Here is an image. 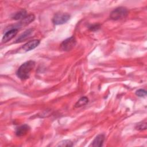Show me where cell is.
Listing matches in <instances>:
<instances>
[{
    "instance_id": "277c9868",
    "label": "cell",
    "mask_w": 147,
    "mask_h": 147,
    "mask_svg": "<svg viewBox=\"0 0 147 147\" xmlns=\"http://www.w3.org/2000/svg\"><path fill=\"white\" fill-rule=\"evenodd\" d=\"M76 39L74 36L70 37L64 40L60 45V48L63 51H71L76 44Z\"/></svg>"
},
{
    "instance_id": "4fadbf2b",
    "label": "cell",
    "mask_w": 147,
    "mask_h": 147,
    "mask_svg": "<svg viewBox=\"0 0 147 147\" xmlns=\"http://www.w3.org/2000/svg\"><path fill=\"white\" fill-rule=\"evenodd\" d=\"M135 128L138 130H143L146 129V123L145 122H141L138 123Z\"/></svg>"
},
{
    "instance_id": "7a4b0ae2",
    "label": "cell",
    "mask_w": 147,
    "mask_h": 147,
    "mask_svg": "<svg viewBox=\"0 0 147 147\" xmlns=\"http://www.w3.org/2000/svg\"><path fill=\"white\" fill-rule=\"evenodd\" d=\"M128 14V10L125 7H118L113 10L110 14V18L113 20H119L125 18Z\"/></svg>"
},
{
    "instance_id": "7c38bea8",
    "label": "cell",
    "mask_w": 147,
    "mask_h": 147,
    "mask_svg": "<svg viewBox=\"0 0 147 147\" xmlns=\"http://www.w3.org/2000/svg\"><path fill=\"white\" fill-rule=\"evenodd\" d=\"M88 102V99L86 96H83L75 103V107H80L86 105Z\"/></svg>"
},
{
    "instance_id": "8992f818",
    "label": "cell",
    "mask_w": 147,
    "mask_h": 147,
    "mask_svg": "<svg viewBox=\"0 0 147 147\" xmlns=\"http://www.w3.org/2000/svg\"><path fill=\"white\" fill-rule=\"evenodd\" d=\"M18 29L17 28H13L7 32H6L2 38V42H6L12 39L17 33Z\"/></svg>"
},
{
    "instance_id": "8fae6325",
    "label": "cell",
    "mask_w": 147,
    "mask_h": 147,
    "mask_svg": "<svg viewBox=\"0 0 147 147\" xmlns=\"http://www.w3.org/2000/svg\"><path fill=\"white\" fill-rule=\"evenodd\" d=\"M27 12L25 10L23 9L21 10L18 12H17L16 13H15L13 16V19L16 20H22L23 18H24L25 17H26L27 16Z\"/></svg>"
},
{
    "instance_id": "9c48e42d",
    "label": "cell",
    "mask_w": 147,
    "mask_h": 147,
    "mask_svg": "<svg viewBox=\"0 0 147 147\" xmlns=\"http://www.w3.org/2000/svg\"><path fill=\"white\" fill-rule=\"evenodd\" d=\"M34 16L32 14H29L26 17L23 18L21 20V21L18 23V26H26L30 24L31 22H32L34 20Z\"/></svg>"
},
{
    "instance_id": "5bb4252c",
    "label": "cell",
    "mask_w": 147,
    "mask_h": 147,
    "mask_svg": "<svg viewBox=\"0 0 147 147\" xmlns=\"http://www.w3.org/2000/svg\"><path fill=\"white\" fill-rule=\"evenodd\" d=\"M72 145L73 144L70 140H63L57 145L59 146H72Z\"/></svg>"
},
{
    "instance_id": "5b68a950",
    "label": "cell",
    "mask_w": 147,
    "mask_h": 147,
    "mask_svg": "<svg viewBox=\"0 0 147 147\" xmlns=\"http://www.w3.org/2000/svg\"><path fill=\"white\" fill-rule=\"evenodd\" d=\"M40 44V40H33L32 41H30L26 44H25L22 47V49L25 51H30L35 48H36Z\"/></svg>"
},
{
    "instance_id": "6da1fadb",
    "label": "cell",
    "mask_w": 147,
    "mask_h": 147,
    "mask_svg": "<svg viewBox=\"0 0 147 147\" xmlns=\"http://www.w3.org/2000/svg\"><path fill=\"white\" fill-rule=\"evenodd\" d=\"M35 62L33 60H29L23 63L17 71V76L21 80H25L29 78L30 73L34 68Z\"/></svg>"
},
{
    "instance_id": "52a82bcc",
    "label": "cell",
    "mask_w": 147,
    "mask_h": 147,
    "mask_svg": "<svg viewBox=\"0 0 147 147\" xmlns=\"http://www.w3.org/2000/svg\"><path fill=\"white\" fill-rule=\"evenodd\" d=\"M30 127L28 125L24 124L18 127L16 131V134L17 136H23L25 135L29 130Z\"/></svg>"
},
{
    "instance_id": "3957f363",
    "label": "cell",
    "mask_w": 147,
    "mask_h": 147,
    "mask_svg": "<svg viewBox=\"0 0 147 147\" xmlns=\"http://www.w3.org/2000/svg\"><path fill=\"white\" fill-rule=\"evenodd\" d=\"M70 18V15L66 13H56L52 18V22L55 25H61L67 22Z\"/></svg>"
},
{
    "instance_id": "ba28073f",
    "label": "cell",
    "mask_w": 147,
    "mask_h": 147,
    "mask_svg": "<svg viewBox=\"0 0 147 147\" xmlns=\"http://www.w3.org/2000/svg\"><path fill=\"white\" fill-rule=\"evenodd\" d=\"M105 140V136L103 134H99L98 135L94 141H92V143L91 144L92 146H102L103 145V143Z\"/></svg>"
},
{
    "instance_id": "30bf717a",
    "label": "cell",
    "mask_w": 147,
    "mask_h": 147,
    "mask_svg": "<svg viewBox=\"0 0 147 147\" xmlns=\"http://www.w3.org/2000/svg\"><path fill=\"white\" fill-rule=\"evenodd\" d=\"M33 32V29H29L28 30H26V31H25L16 40L17 42H21L22 41H24L25 40H26L29 37V36L32 34Z\"/></svg>"
},
{
    "instance_id": "9a60e30c",
    "label": "cell",
    "mask_w": 147,
    "mask_h": 147,
    "mask_svg": "<svg viewBox=\"0 0 147 147\" xmlns=\"http://www.w3.org/2000/svg\"><path fill=\"white\" fill-rule=\"evenodd\" d=\"M136 95L139 97H144L146 96V91L144 89H139L136 91Z\"/></svg>"
}]
</instances>
